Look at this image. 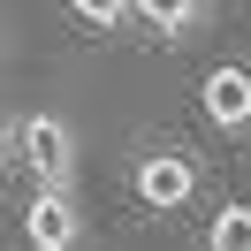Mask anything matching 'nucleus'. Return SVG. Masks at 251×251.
Returning a JSON list of instances; mask_svg holds the SVG:
<instances>
[{"instance_id": "nucleus-1", "label": "nucleus", "mask_w": 251, "mask_h": 251, "mask_svg": "<svg viewBox=\"0 0 251 251\" xmlns=\"http://www.w3.org/2000/svg\"><path fill=\"white\" fill-rule=\"evenodd\" d=\"M23 160H31V175L46 190H69V175H76V129L61 114H23Z\"/></svg>"}, {"instance_id": "nucleus-2", "label": "nucleus", "mask_w": 251, "mask_h": 251, "mask_svg": "<svg viewBox=\"0 0 251 251\" xmlns=\"http://www.w3.org/2000/svg\"><path fill=\"white\" fill-rule=\"evenodd\" d=\"M23 236H31V251H76V244H84V213H76V198L38 183V198L23 205Z\"/></svg>"}, {"instance_id": "nucleus-3", "label": "nucleus", "mask_w": 251, "mask_h": 251, "mask_svg": "<svg viewBox=\"0 0 251 251\" xmlns=\"http://www.w3.org/2000/svg\"><path fill=\"white\" fill-rule=\"evenodd\" d=\"M129 183H137V198L152 205V213H175V205H190V190H198V168H190L183 152H145Z\"/></svg>"}, {"instance_id": "nucleus-4", "label": "nucleus", "mask_w": 251, "mask_h": 251, "mask_svg": "<svg viewBox=\"0 0 251 251\" xmlns=\"http://www.w3.org/2000/svg\"><path fill=\"white\" fill-rule=\"evenodd\" d=\"M198 107H205V122H221V129H251V69L221 61L213 76L198 84Z\"/></svg>"}, {"instance_id": "nucleus-5", "label": "nucleus", "mask_w": 251, "mask_h": 251, "mask_svg": "<svg viewBox=\"0 0 251 251\" xmlns=\"http://www.w3.org/2000/svg\"><path fill=\"white\" fill-rule=\"evenodd\" d=\"M145 23H152L160 38H183V31H198V16H205V0H129Z\"/></svg>"}, {"instance_id": "nucleus-6", "label": "nucleus", "mask_w": 251, "mask_h": 251, "mask_svg": "<svg viewBox=\"0 0 251 251\" xmlns=\"http://www.w3.org/2000/svg\"><path fill=\"white\" fill-rule=\"evenodd\" d=\"M205 251H251V205H221L205 228Z\"/></svg>"}, {"instance_id": "nucleus-7", "label": "nucleus", "mask_w": 251, "mask_h": 251, "mask_svg": "<svg viewBox=\"0 0 251 251\" xmlns=\"http://www.w3.org/2000/svg\"><path fill=\"white\" fill-rule=\"evenodd\" d=\"M69 8H76V23H92V31H114L122 16H137L129 0H69Z\"/></svg>"}, {"instance_id": "nucleus-8", "label": "nucleus", "mask_w": 251, "mask_h": 251, "mask_svg": "<svg viewBox=\"0 0 251 251\" xmlns=\"http://www.w3.org/2000/svg\"><path fill=\"white\" fill-rule=\"evenodd\" d=\"M8 152H23V122H8V114H0V168H8Z\"/></svg>"}, {"instance_id": "nucleus-9", "label": "nucleus", "mask_w": 251, "mask_h": 251, "mask_svg": "<svg viewBox=\"0 0 251 251\" xmlns=\"http://www.w3.org/2000/svg\"><path fill=\"white\" fill-rule=\"evenodd\" d=\"M0 53H8V23H0Z\"/></svg>"}]
</instances>
